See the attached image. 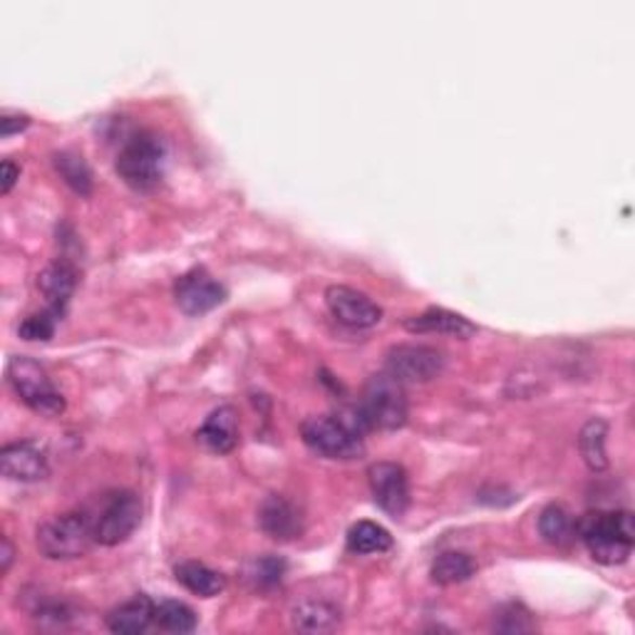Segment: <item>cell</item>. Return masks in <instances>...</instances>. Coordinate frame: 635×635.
<instances>
[{
	"mask_svg": "<svg viewBox=\"0 0 635 635\" xmlns=\"http://www.w3.org/2000/svg\"><path fill=\"white\" fill-rule=\"evenodd\" d=\"M177 306L182 308L186 315H204L219 308L226 300V288L209 276L204 269L189 271L186 276L179 278L174 288Z\"/></svg>",
	"mask_w": 635,
	"mask_h": 635,
	"instance_id": "obj_11",
	"label": "cell"
},
{
	"mask_svg": "<svg viewBox=\"0 0 635 635\" xmlns=\"http://www.w3.org/2000/svg\"><path fill=\"white\" fill-rule=\"evenodd\" d=\"M199 442L206 450L213 454H229L236 450L238 444V415L234 407H219L213 410L209 417L204 419V425L199 427Z\"/></svg>",
	"mask_w": 635,
	"mask_h": 635,
	"instance_id": "obj_15",
	"label": "cell"
},
{
	"mask_svg": "<svg viewBox=\"0 0 635 635\" xmlns=\"http://www.w3.org/2000/svg\"><path fill=\"white\" fill-rule=\"evenodd\" d=\"M144 506L134 492H115L109 496L105 509L92 521L94 527V544L102 546H119L130 539L137 527L142 523Z\"/></svg>",
	"mask_w": 635,
	"mask_h": 635,
	"instance_id": "obj_8",
	"label": "cell"
},
{
	"mask_svg": "<svg viewBox=\"0 0 635 635\" xmlns=\"http://www.w3.org/2000/svg\"><path fill=\"white\" fill-rule=\"evenodd\" d=\"M154 606L157 604H152L147 596H137L132 600H127V604L115 608V611L107 615V628L122 635L144 633L154 623Z\"/></svg>",
	"mask_w": 635,
	"mask_h": 635,
	"instance_id": "obj_17",
	"label": "cell"
},
{
	"mask_svg": "<svg viewBox=\"0 0 635 635\" xmlns=\"http://www.w3.org/2000/svg\"><path fill=\"white\" fill-rule=\"evenodd\" d=\"M259 527L273 542H294L303 531V519L294 504L278 494L265 496L259 506Z\"/></svg>",
	"mask_w": 635,
	"mask_h": 635,
	"instance_id": "obj_13",
	"label": "cell"
},
{
	"mask_svg": "<svg viewBox=\"0 0 635 635\" xmlns=\"http://www.w3.org/2000/svg\"><path fill=\"white\" fill-rule=\"evenodd\" d=\"M367 482H371L375 504L385 514H390L392 519L405 517V511L410 509V482L405 467L394 465V462H377L367 469Z\"/></svg>",
	"mask_w": 635,
	"mask_h": 635,
	"instance_id": "obj_9",
	"label": "cell"
},
{
	"mask_svg": "<svg viewBox=\"0 0 635 635\" xmlns=\"http://www.w3.org/2000/svg\"><path fill=\"white\" fill-rule=\"evenodd\" d=\"M0 467L13 482H40L50 475L46 452L36 442H13L0 450Z\"/></svg>",
	"mask_w": 635,
	"mask_h": 635,
	"instance_id": "obj_12",
	"label": "cell"
},
{
	"mask_svg": "<svg viewBox=\"0 0 635 635\" xmlns=\"http://www.w3.org/2000/svg\"><path fill=\"white\" fill-rule=\"evenodd\" d=\"M53 165L57 174L63 177V182L73 189L75 194L90 196L92 194V169L88 161H85L82 154L75 152H57L53 157Z\"/></svg>",
	"mask_w": 635,
	"mask_h": 635,
	"instance_id": "obj_22",
	"label": "cell"
},
{
	"mask_svg": "<svg viewBox=\"0 0 635 635\" xmlns=\"http://www.w3.org/2000/svg\"><path fill=\"white\" fill-rule=\"evenodd\" d=\"M167 147L157 134L140 132L117 154V174L134 192H152L165 177Z\"/></svg>",
	"mask_w": 635,
	"mask_h": 635,
	"instance_id": "obj_3",
	"label": "cell"
},
{
	"mask_svg": "<svg viewBox=\"0 0 635 635\" xmlns=\"http://www.w3.org/2000/svg\"><path fill=\"white\" fill-rule=\"evenodd\" d=\"M0 169H3V186H0V189H3V194H11L15 182H18V179H21V167L15 165V161L5 159L3 167H0Z\"/></svg>",
	"mask_w": 635,
	"mask_h": 635,
	"instance_id": "obj_30",
	"label": "cell"
},
{
	"mask_svg": "<svg viewBox=\"0 0 635 635\" xmlns=\"http://www.w3.org/2000/svg\"><path fill=\"white\" fill-rule=\"evenodd\" d=\"M360 423L371 430H400L407 423V394L390 373L373 375L360 398Z\"/></svg>",
	"mask_w": 635,
	"mask_h": 635,
	"instance_id": "obj_2",
	"label": "cell"
},
{
	"mask_svg": "<svg viewBox=\"0 0 635 635\" xmlns=\"http://www.w3.org/2000/svg\"><path fill=\"white\" fill-rule=\"evenodd\" d=\"M539 531H542L544 542L554 546H566L573 542L576 534V523H573L571 514L559 504H548L539 517Z\"/></svg>",
	"mask_w": 635,
	"mask_h": 635,
	"instance_id": "obj_24",
	"label": "cell"
},
{
	"mask_svg": "<svg viewBox=\"0 0 635 635\" xmlns=\"http://www.w3.org/2000/svg\"><path fill=\"white\" fill-rule=\"evenodd\" d=\"M581 539L594 556V561L615 566L628 561L635 544L631 511H598L588 514L581 523Z\"/></svg>",
	"mask_w": 635,
	"mask_h": 635,
	"instance_id": "obj_1",
	"label": "cell"
},
{
	"mask_svg": "<svg viewBox=\"0 0 635 635\" xmlns=\"http://www.w3.org/2000/svg\"><path fill=\"white\" fill-rule=\"evenodd\" d=\"M477 566L462 552H444L435 559L430 576L437 586H454V583H465L475 576Z\"/></svg>",
	"mask_w": 635,
	"mask_h": 635,
	"instance_id": "obj_23",
	"label": "cell"
},
{
	"mask_svg": "<svg viewBox=\"0 0 635 635\" xmlns=\"http://www.w3.org/2000/svg\"><path fill=\"white\" fill-rule=\"evenodd\" d=\"M154 623L161 631L169 633H192L196 631V613L182 600H161L159 606H154Z\"/></svg>",
	"mask_w": 635,
	"mask_h": 635,
	"instance_id": "obj_25",
	"label": "cell"
},
{
	"mask_svg": "<svg viewBox=\"0 0 635 635\" xmlns=\"http://www.w3.org/2000/svg\"><path fill=\"white\" fill-rule=\"evenodd\" d=\"M30 125L28 115H3L0 117V134L13 137L15 132H23Z\"/></svg>",
	"mask_w": 635,
	"mask_h": 635,
	"instance_id": "obj_29",
	"label": "cell"
},
{
	"mask_svg": "<svg viewBox=\"0 0 635 635\" xmlns=\"http://www.w3.org/2000/svg\"><path fill=\"white\" fill-rule=\"evenodd\" d=\"M290 623L303 633H328L336 631L340 623V611L325 600H303L290 613Z\"/></svg>",
	"mask_w": 635,
	"mask_h": 635,
	"instance_id": "obj_19",
	"label": "cell"
},
{
	"mask_svg": "<svg viewBox=\"0 0 635 635\" xmlns=\"http://www.w3.org/2000/svg\"><path fill=\"white\" fill-rule=\"evenodd\" d=\"M38 288L40 294L46 296L50 311H55L57 315H65V308L67 303H70V298L77 288L75 263H70L67 259H57L50 265H46L38 276Z\"/></svg>",
	"mask_w": 635,
	"mask_h": 635,
	"instance_id": "obj_14",
	"label": "cell"
},
{
	"mask_svg": "<svg viewBox=\"0 0 635 635\" xmlns=\"http://www.w3.org/2000/svg\"><path fill=\"white\" fill-rule=\"evenodd\" d=\"M60 321H63V315H57L55 311L46 308V311L25 318L18 333H21L23 340H50L55 336Z\"/></svg>",
	"mask_w": 635,
	"mask_h": 635,
	"instance_id": "obj_27",
	"label": "cell"
},
{
	"mask_svg": "<svg viewBox=\"0 0 635 635\" xmlns=\"http://www.w3.org/2000/svg\"><path fill=\"white\" fill-rule=\"evenodd\" d=\"M494 631L500 633H529L536 631V621L531 618L527 608L519 604H509L504 606L500 615L494 618Z\"/></svg>",
	"mask_w": 635,
	"mask_h": 635,
	"instance_id": "obj_28",
	"label": "cell"
},
{
	"mask_svg": "<svg viewBox=\"0 0 635 635\" xmlns=\"http://www.w3.org/2000/svg\"><path fill=\"white\" fill-rule=\"evenodd\" d=\"M300 437L315 454L328 459H358L365 452L363 437L355 427L336 415L308 417L300 425Z\"/></svg>",
	"mask_w": 635,
	"mask_h": 635,
	"instance_id": "obj_6",
	"label": "cell"
},
{
	"mask_svg": "<svg viewBox=\"0 0 635 635\" xmlns=\"http://www.w3.org/2000/svg\"><path fill=\"white\" fill-rule=\"evenodd\" d=\"M392 546L390 531L375 521H358L348 531V552L358 556L383 554Z\"/></svg>",
	"mask_w": 635,
	"mask_h": 635,
	"instance_id": "obj_20",
	"label": "cell"
},
{
	"mask_svg": "<svg viewBox=\"0 0 635 635\" xmlns=\"http://www.w3.org/2000/svg\"><path fill=\"white\" fill-rule=\"evenodd\" d=\"M94 542V527L82 511L63 514L38 529V548L50 561H70L88 554Z\"/></svg>",
	"mask_w": 635,
	"mask_h": 635,
	"instance_id": "obj_5",
	"label": "cell"
},
{
	"mask_svg": "<svg viewBox=\"0 0 635 635\" xmlns=\"http://www.w3.org/2000/svg\"><path fill=\"white\" fill-rule=\"evenodd\" d=\"M8 383L18 394L21 402H25L33 412L42 417H57L65 412V398L60 392L46 367L30 358H13L8 363Z\"/></svg>",
	"mask_w": 635,
	"mask_h": 635,
	"instance_id": "obj_4",
	"label": "cell"
},
{
	"mask_svg": "<svg viewBox=\"0 0 635 635\" xmlns=\"http://www.w3.org/2000/svg\"><path fill=\"white\" fill-rule=\"evenodd\" d=\"M3 552H0V573H8L11 571V563H13V556H15V548L11 544V539L3 536Z\"/></svg>",
	"mask_w": 635,
	"mask_h": 635,
	"instance_id": "obj_31",
	"label": "cell"
},
{
	"mask_svg": "<svg viewBox=\"0 0 635 635\" xmlns=\"http://www.w3.org/2000/svg\"><path fill=\"white\" fill-rule=\"evenodd\" d=\"M606 437H608V425L604 423V419L594 417L583 425V430L579 435V450L591 471H604L608 467Z\"/></svg>",
	"mask_w": 635,
	"mask_h": 635,
	"instance_id": "obj_21",
	"label": "cell"
},
{
	"mask_svg": "<svg viewBox=\"0 0 635 635\" xmlns=\"http://www.w3.org/2000/svg\"><path fill=\"white\" fill-rule=\"evenodd\" d=\"M405 328L410 333H437V336H450L462 340L477 333L475 323H469L465 315L448 311V308H427L425 313L405 321Z\"/></svg>",
	"mask_w": 635,
	"mask_h": 635,
	"instance_id": "obj_16",
	"label": "cell"
},
{
	"mask_svg": "<svg viewBox=\"0 0 635 635\" xmlns=\"http://www.w3.org/2000/svg\"><path fill=\"white\" fill-rule=\"evenodd\" d=\"M325 303H328L331 315L348 328L367 331L383 321V308L371 296L350 286H331L325 290Z\"/></svg>",
	"mask_w": 635,
	"mask_h": 635,
	"instance_id": "obj_10",
	"label": "cell"
},
{
	"mask_svg": "<svg viewBox=\"0 0 635 635\" xmlns=\"http://www.w3.org/2000/svg\"><path fill=\"white\" fill-rule=\"evenodd\" d=\"M283 571H286V563L276 559V556H261V559H256L251 561V566H248L246 579L251 581L256 588L265 591V588L278 586L283 579Z\"/></svg>",
	"mask_w": 635,
	"mask_h": 635,
	"instance_id": "obj_26",
	"label": "cell"
},
{
	"mask_svg": "<svg viewBox=\"0 0 635 635\" xmlns=\"http://www.w3.org/2000/svg\"><path fill=\"white\" fill-rule=\"evenodd\" d=\"M448 358L442 350L432 346H419V342H402L392 346L385 355V373H390L402 385H425L444 373Z\"/></svg>",
	"mask_w": 635,
	"mask_h": 635,
	"instance_id": "obj_7",
	"label": "cell"
},
{
	"mask_svg": "<svg viewBox=\"0 0 635 635\" xmlns=\"http://www.w3.org/2000/svg\"><path fill=\"white\" fill-rule=\"evenodd\" d=\"M174 579L182 583L189 594L199 598H213L226 588V579L219 571L209 569L199 561H182L174 569Z\"/></svg>",
	"mask_w": 635,
	"mask_h": 635,
	"instance_id": "obj_18",
	"label": "cell"
}]
</instances>
